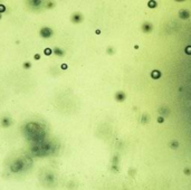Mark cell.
Segmentation results:
<instances>
[{"mask_svg": "<svg viewBox=\"0 0 191 190\" xmlns=\"http://www.w3.org/2000/svg\"><path fill=\"white\" fill-rule=\"evenodd\" d=\"M39 35L43 38H49V37L53 36V29H50L49 27H43V28H40Z\"/></svg>", "mask_w": 191, "mask_h": 190, "instance_id": "6da1fadb", "label": "cell"}, {"mask_svg": "<svg viewBox=\"0 0 191 190\" xmlns=\"http://www.w3.org/2000/svg\"><path fill=\"white\" fill-rule=\"evenodd\" d=\"M12 124V121L10 117L8 116H3L2 119H1V122H0V125L2 127H10V125Z\"/></svg>", "mask_w": 191, "mask_h": 190, "instance_id": "7a4b0ae2", "label": "cell"}, {"mask_svg": "<svg viewBox=\"0 0 191 190\" xmlns=\"http://www.w3.org/2000/svg\"><path fill=\"white\" fill-rule=\"evenodd\" d=\"M53 53H54V54H56L57 56H63V55H64V51H63V49L58 48V47H55V48L53 49Z\"/></svg>", "mask_w": 191, "mask_h": 190, "instance_id": "3957f363", "label": "cell"}, {"mask_svg": "<svg viewBox=\"0 0 191 190\" xmlns=\"http://www.w3.org/2000/svg\"><path fill=\"white\" fill-rule=\"evenodd\" d=\"M22 67H24L25 69H29L32 67V63H30V62H25V63L22 64Z\"/></svg>", "mask_w": 191, "mask_h": 190, "instance_id": "277c9868", "label": "cell"}, {"mask_svg": "<svg viewBox=\"0 0 191 190\" xmlns=\"http://www.w3.org/2000/svg\"><path fill=\"white\" fill-rule=\"evenodd\" d=\"M44 54H45L46 56H49L50 54H53V49H51V48H45V50H44Z\"/></svg>", "mask_w": 191, "mask_h": 190, "instance_id": "5b68a950", "label": "cell"}, {"mask_svg": "<svg viewBox=\"0 0 191 190\" xmlns=\"http://www.w3.org/2000/svg\"><path fill=\"white\" fill-rule=\"evenodd\" d=\"M3 11H6V6L0 5V14H1V12H3Z\"/></svg>", "mask_w": 191, "mask_h": 190, "instance_id": "8992f818", "label": "cell"}, {"mask_svg": "<svg viewBox=\"0 0 191 190\" xmlns=\"http://www.w3.org/2000/svg\"><path fill=\"white\" fill-rule=\"evenodd\" d=\"M34 58L36 59V61H38V59L40 58V54H36V55H35V56H34Z\"/></svg>", "mask_w": 191, "mask_h": 190, "instance_id": "52a82bcc", "label": "cell"}, {"mask_svg": "<svg viewBox=\"0 0 191 190\" xmlns=\"http://www.w3.org/2000/svg\"><path fill=\"white\" fill-rule=\"evenodd\" d=\"M62 68L66 69V68H67V65H66V64H63V65H62Z\"/></svg>", "mask_w": 191, "mask_h": 190, "instance_id": "ba28073f", "label": "cell"}, {"mask_svg": "<svg viewBox=\"0 0 191 190\" xmlns=\"http://www.w3.org/2000/svg\"><path fill=\"white\" fill-rule=\"evenodd\" d=\"M0 19H1V14H0Z\"/></svg>", "mask_w": 191, "mask_h": 190, "instance_id": "9c48e42d", "label": "cell"}]
</instances>
